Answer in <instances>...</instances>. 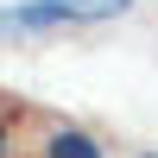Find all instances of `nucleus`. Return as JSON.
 Instances as JSON below:
<instances>
[{
    "mask_svg": "<svg viewBox=\"0 0 158 158\" xmlns=\"http://www.w3.org/2000/svg\"><path fill=\"white\" fill-rule=\"evenodd\" d=\"M44 158H101V146H95L89 133H76V127H63V133H51Z\"/></svg>",
    "mask_w": 158,
    "mask_h": 158,
    "instance_id": "nucleus-2",
    "label": "nucleus"
},
{
    "mask_svg": "<svg viewBox=\"0 0 158 158\" xmlns=\"http://www.w3.org/2000/svg\"><path fill=\"white\" fill-rule=\"evenodd\" d=\"M133 0H13L0 6V32L25 38V32H57V25H95V19H120Z\"/></svg>",
    "mask_w": 158,
    "mask_h": 158,
    "instance_id": "nucleus-1",
    "label": "nucleus"
},
{
    "mask_svg": "<svg viewBox=\"0 0 158 158\" xmlns=\"http://www.w3.org/2000/svg\"><path fill=\"white\" fill-rule=\"evenodd\" d=\"M0 158H6V133H0Z\"/></svg>",
    "mask_w": 158,
    "mask_h": 158,
    "instance_id": "nucleus-3",
    "label": "nucleus"
},
{
    "mask_svg": "<svg viewBox=\"0 0 158 158\" xmlns=\"http://www.w3.org/2000/svg\"><path fill=\"white\" fill-rule=\"evenodd\" d=\"M146 158H158V152H146Z\"/></svg>",
    "mask_w": 158,
    "mask_h": 158,
    "instance_id": "nucleus-4",
    "label": "nucleus"
}]
</instances>
